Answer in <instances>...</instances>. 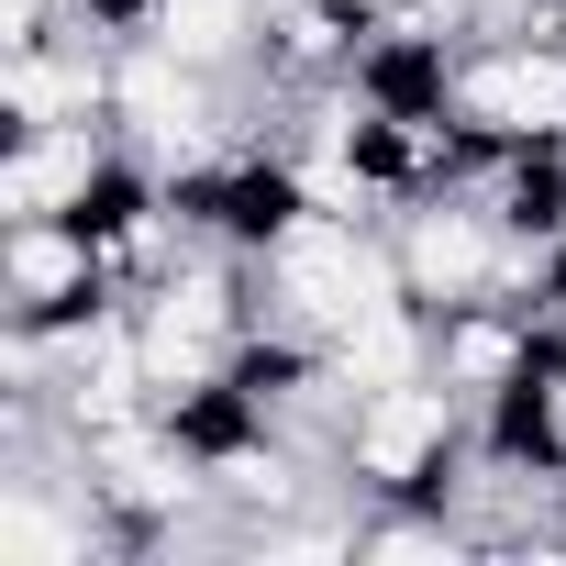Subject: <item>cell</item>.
Listing matches in <instances>:
<instances>
[{
    "instance_id": "7a4b0ae2",
    "label": "cell",
    "mask_w": 566,
    "mask_h": 566,
    "mask_svg": "<svg viewBox=\"0 0 566 566\" xmlns=\"http://www.w3.org/2000/svg\"><path fill=\"white\" fill-rule=\"evenodd\" d=\"M134 312L90 222H0V323H112Z\"/></svg>"
},
{
    "instance_id": "277c9868",
    "label": "cell",
    "mask_w": 566,
    "mask_h": 566,
    "mask_svg": "<svg viewBox=\"0 0 566 566\" xmlns=\"http://www.w3.org/2000/svg\"><path fill=\"white\" fill-rule=\"evenodd\" d=\"M112 156H123V123L112 112L0 134V222H78L90 189L112 178Z\"/></svg>"
},
{
    "instance_id": "3957f363",
    "label": "cell",
    "mask_w": 566,
    "mask_h": 566,
    "mask_svg": "<svg viewBox=\"0 0 566 566\" xmlns=\"http://www.w3.org/2000/svg\"><path fill=\"white\" fill-rule=\"evenodd\" d=\"M455 123L511 145H566V45L555 34H478L455 45Z\"/></svg>"
},
{
    "instance_id": "6da1fadb",
    "label": "cell",
    "mask_w": 566,
    "mask_h": 566,
    "mask_svg": "<svg viewBox=\"0 0 566 566\" xmlns=\"http://www.w3.org/2000/svg\"><path fill=\"white\" fill-rule=\"evenodd\" d=\"M389 266L422 312H455V301H500V266H511V222L467 189H422L389 211Z\"/></svg>"
},
{
    "instance_id": "5b68a950",
    "label": "cell",
    "mask_w": 566,
    "mask_h": 566,
    "mask_svg": "<svg viewBox=\"0 0 566 566\" xmlns=\"http://www.w3.org/2000/svg\"><path fill=\"white\" fill-rule=\"evenodd\" d=\"M522 367H533V312H522V301H455V312H433V378H444V389L489 400V389H511Z\"/></svg>"
}]
</instances>
